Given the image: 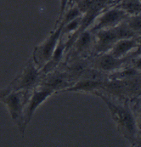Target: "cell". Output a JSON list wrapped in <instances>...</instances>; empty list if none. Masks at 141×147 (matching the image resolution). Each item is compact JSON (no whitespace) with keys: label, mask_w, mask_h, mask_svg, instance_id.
<instances>
[{"label":"cell","mask_w":141,"mask_h":147,"mask_svg":"<svg viewBox=\"0 0 141 147\" xmlns=\"http://www.w3.org/2000/svg\"><path fill=\"white\" fill-rule=\"evenodd\" d=\"M93 94H96L102 100H104L110 110L113 120L117 125L119 132L132 146H134L138 142L139 128L134 113L128 105V103L126 101L122 103L111 99V96L103 94L101 90H95Z\"/></svg>","instance_id":"1"},{"label":"cell","mask_w":141,"mask_h":147,"mask_svg":"<svg viewBox=\"0 0 141 147\" xmlns=\"http://www.w3.org/2000/svg\"><path fill=\"white\" fill-rule=\"evenodd\" d=\"M32 90V89L9 90L7 88L0 90V100L6 105L12 120L22 134L26 130L23 120L24 108Z\"/></svg>","instance_id":"2"},{"label":"cell","mask_w":141,"mask_h":147,"mask_svg":"<svg viewBox=\"0 0 141 147\" xmlns=\"http://www.w3.org/2000/svg\"><path fill=\"white\" fill-rule=\"evenodd\" d=\"M43 76L40 69L38 68L32 59L7 88L9 90L33 89L40 84Z\"/></svg>","instance_id":"3"},{"label":"cell","mask_w":141,"mask_h":147,"mask_svg":"<svg viewBox=\"0 0 141 147\" xmlns=\"http://www.w3.org/2000/svg\"><path fill=\"white\" fill-rule=\"evenodd\" d=\"M63 25L59 24L55 31L44 40V42L35 47L32 55V61L38 69H42L50 60L54 50L61 38Z\"/></svg>","instance_id":"4"},{"label":"cell","mask_w":141,"mask_h":147,"mask_svg":"<svg viewBox=\"0 0 141 147\" xmlns=\"http://www.w3.org/2000/svg\"><path fill=\"white\" fill-rule=\"evenodd\" d=\"M54 93H55V91L53 90L51 88L41 84L38 85L32 90L31 94L26 103L24 112H23V120H24L25 128L30 123L36 110Z\"/></svg>","instance_id":"5"},{"label":"cell","mask_w":141,"mask_h":147,"mask_svg":"<svg viewBox=\"0 0 141 147\" xmlns=\"http://www.w3.org/2000/svg\"><path fill=\"white\" fill-rule=\"evenodd\" d=\"M129 15L121 9L113 6L107 9L102 10L93 21V26L89 29L94 32L101 29L112 28L123 21Z\"/></svg>","instance_id":"6"},{"label":"cell","mask_w":141,"mask_h":147,"mask_svg":"<svg viewBox=\"0 0 141 147\" xmlns=\"http://www.w3.org/2000/svg\"><path fill=\"white\" fill-rule=\"evenodd\" d=\"M138 51H140V49L137 50L136 52ZM134 54H135V52L123 58H117L111 55V54H109L108 52L103 53L97 55L95 57H94L90 64L93 68H95L105 74H110L124 67L125 64L129 61L131 56Z\"/></svg>","instance_id":"7"},{"label":"cell","mask_w":141,"mask_h":147,"mask_svg":"<svg viewBox=\"0 0 141 147\" xmlns=\"http://www.w3.org/2000/svg\"><path fill=\"white\" fill-rule=\"evenodd\" d=\"M118 40L115 27L101 29L94 32V48L96 55L107 53Z\"/></svg>","instance_id":"8"},{"label":"cell","mask_w":141,"mask_h":147,"mask_svg":"<svg viewBox=\"0 0 141 147\" xmlns=\"http://www.w3.org/2000/svg\"><path fill=\"white\" fill-rule=\"evenodd\" d=\"M75 83L71 78L69 73L66 71H56L53 73L49 72L43 76L40 84L51 88L53 90L63 92L65 89L70 88Z\"/></svg>","instance_id":"9"},{"label":"cell","mask_w":141,"mask_h":147,"mask_svg":"<svg viewBox=\"0 0 141 147\" xmlns=\"http://www.w3.org/2000/svg\"><path fill=\"white\" fill-rule=\"evenodd\" d=\"M140 48V43L138 38H121L114 43L112 48L108 52L111 55L117 58H123L132 55L134 49Z\"/></svg>","instance_id":"10"},{"label":"cell","mask_w":141,"mask_h":147,"mask_svg":"<svg viewBox=\"0 0 141 147\" xmlns=\"http://www.w3.org/2000/svg\"><path fill=\"white\" fill-rule=\"evenodd\" d=\"M72 45L74 48L73 54L76 57H80L94 47V32L89 29L82 31L75 38Z\"/></svg>","instance_id":"11"},{"label":"cell","mask_w":141,"mask_h":147,"mask_svg":"<svg viewBox=\"0 0 141 147\" xmlns=\"http://www.w3.org/2000/svg\"><path fill=\"white\" fill-rule=\"evenodd\" d=\"M105 81H97L88 78H81L75 82L70 88L65 89L63 92H85L94 93L95 90H102Z\"/></svg>","instance_id":"12"},{"label":"cell","mask_w":141,"mask_h":147,"mask_svg":"<svg viewBox=\"0 0 141 147\" xmlns=\"http://www.w3.org/2000/svg\"><path fill=\"white\" fill-rule=\"evenodd\" d=\"M65 42L63 41V38L61 37L50 60L40 70L42 73L43 75H46L53 71L58 66V65L61 63V60L65 55Z\"/></svg>","instance_id":"13"},{"label":"cell","mask_w":141,"mask_h":147,"mask_svg":"<svg viewBox=\"0 0 141 147\" xmlns=\"http://www.w3.org/2000/svg\"><path fill=\"white\" fill-rule=\"evenodd\" d=\"M82 12L80 11V9H78V7L77 6V4H73L72 7H70L69 9L67 8L61 18V21L59 22V24H62L63 26L65 25L66 23L70 22L71 21L76 19L77 17L82 16ZM58 24V25H59Z\"/></svg>","instance_id":"14"},{"label":"cell","mask_w":141,"mask_h":147,"mask_svg":"<svg viewBox=\"0 0 141 147\" xmlns=\"http://www.w3.org/2000/svg\"><path fill=\"white\" fill-rule=\"evenodd\" d=\"M82 15L77 17L76 19L71 21L70 22L66 23L65 25L63 26L62 27V30H61V36H64V35H68V34H74L78 29L79 28L81 25V21H82Z\"/></svg>","instance_id":"15"},{"label":"cell","mask_w":141,"mask_h":147,"mask_svg":"<svg viewBox=\"0 0 141 147\" xmlns=\"http://www.w3.org/2000/svg\"><path fill=\"white\" fill-rule=\"evenodd\" d=\"M124 22L133 32L140 35V14L129 15L124 20Z\"/></svg>","instance_id":"16"},{"label":"cell","mask_w":141,"mask_h":147,"mask_svg":"<svg viewBox=\"0 0 141 147\" xmlns=\"http://www.w3.org/2000/svg\"><path fill=\"white\" fill-rule=\"evenodd\" d=\"M69 2L70 0H61V9H60V14H59V17L57 19V21H56V24H55V27L58 26L59 22L61 21V18L65 11V9L68 8V4H69Z\"/></svg>","instance_id":"17"}]
</instances>
